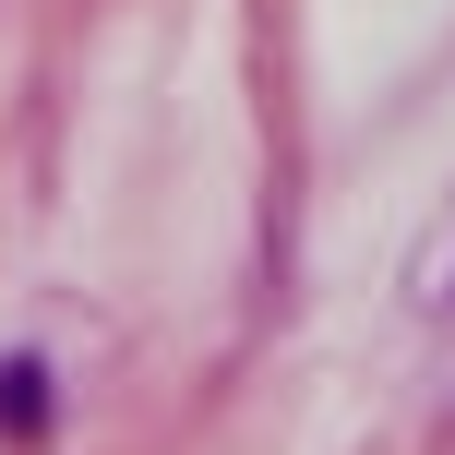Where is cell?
Instances as JSON below:
<instances>
[{"label": "cell", "instance_id": "6da1fadb", "mask_svg": "<svg viewBox=\"0 0 455 455\" xmlns=\"http://www.w3.org/2000/svg\"><path fill=\"white\" fill-rule=\"evenodd\" d=\"M408 299H419V312H455V204H443V228H432V251L408 264Z\"/></svg>", "mask_w": 455, "mask_h": 455}, {"label": "cell", "instance_id": "7a4b0ae2", "mask_svg": "<svg viewBox=\"0 0 455 455\" xmlns=\"http://www.w3.org/2000/svg\"><path fill=\"white\" fill-rule=\"evenodd\" d=\"M0 419H12V432H24V419H48V371H24V360L0 371Z\"/></svg>", "mask_w": 455, "mask_h": 455}]
</instances>
